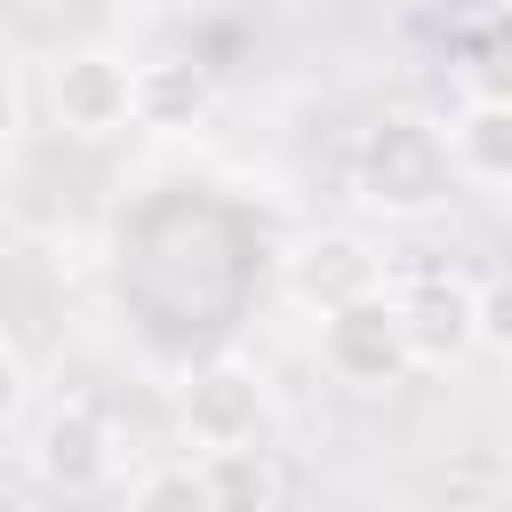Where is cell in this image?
<instances>
[{
	"label": "cell",
	"mask_w": 512,
	"mask_h": 512,
	"mask_svg": "<svg viewBox=\"0 0 512 512\" xmlns=\"http://www.w3.org/2000/svg\"><path fill=\"white\" fill-rule=\"evenodd\" d=\"M288 288H296V304L336 312V304H360V296L384 288V256H376L360 232H312V240H296V256H288Z\"/></svg>",
	"instance_id": "7"
},
{
	"label": "cell",
	"mask_w": 512,
	"mask_h": 512,
	"mask_svg": "<svg viewBox=\"0 0 512 512\" xmlns=\"http://www.w3.org/2000/svg\"><path fill=\"white\" fill-rule=\"evenodd\" d=\"M112 464H120L112 424H104L88 400H64V408L40 416V432H32V472H40L56 496H88V488H104Z\"/></svg>",
	"instance_id": "6"
},
{
	"label": "cell",
	"mask_w": 512,
	"mask_h": 512,
	"mask_svg": "<svg viewBox=\"0 0 512 512\" xmlns=\"http://www.w3.org/2000/svg\"><path fill=\"white\" fill-rule=\"evenodd\" d=\"M200 112H208V72H200L192 56H152V64H136V128L176 136V128H200Z\"/></svg>",
	"instance_id": "9"
},
{
	"label": "cell",
	"mask_w": 512,
	"mask_h": 512,
	"mask_svg": "<svg viewBox=\"0 0 512 512\" xmlns=\"http://www.w3.org/2000/svg\"><path fill=\"white\" fill-rule=\"evenodd\" d=\"M208 488L224 512H272L280 480H272V456L264 448H232V456H208Z\"/></svg>",
	"instance_id": "11"
},
{
	"label": "cell",
	"mask_w": 512,
	"mask_h": 512,
	"mask_svg": "<svg viewBox=\"0 0 512 512\" xmlns=\"http://www.w3.org/2000/svg\"><path fill=\"white\" fill-rule=\"evenodd\" d=\"M472 344L496 352V360H512V272H488L472 288Z\"/></svg>",
	"instance_id": "13"
},
{
	"label": "cell",
	"mask_w": 512,
	"mask_h": 512,
	"mask_svg": "<svg viewBox=\"0 0 512 512\" xmlns=\"http://www.w3.org/2000/svg\"><path fill=\"white\" fill-rule=\"evenodd\" d=\"M464 80H472V96L512 104V0L472 32V48H464Z\"/></svg>",
	"instance_id": "12"
},
{
	"label": "cell",
	"mask_w": 512,
	"mask_h": 512,
	"mask_svg": "<svg viewBox=\"0 0 512 512\" xmlns=\"http://www.w3.org/2000/svg\"><path fill=\"white\" fill-rule=\"evenodd\" d=\"M144 8H192V0H144Z\"/></svg>",
	"instance_id": "16"
},
{
	"label": "cell",
	"mask_w": 512,
	"mask_h": 512,
	"mask_svg": "<svg viewBox=\"0 0 512 512\" xmlns=\"http://www.w3.org/2000/svg\"><path fill=\"white\" fill-rule=\"evenodd\" d=\"M24 136V80H16V64H0V152Z\"/></svg>",
	"instance_id": "14"
},
{
	"label": "cell",
	"mask_w": 512,
	"mask_h": 512,
	"mask_svg": "<svg viewBox=\"0 0 512 512\" xmlns=\"http://www.w3.org/2000/svg\"><path fill=\"white\" fill-rule=\"evenodd\" d=\"M24 392H32V376H24V360H16L8 344H0V424H8L16 408H24Z\"/></svg>",
	"instance_id": "15"
},
{
	"label": "cell",
	"mask_w": 512,
	"mask_h": 512,
	"mask_svg": "<svg viewBox=\"0 0 512 512\" xmlns=\"http://www.w3.org/2000/svg\"><path fill=\"white\" fill-rule=\"evenodd\" d=\"M176 424L184 440L208 456H232V448H264V424H272V392H264V368L240 360V352H216L200 360L184 384H176Z\"/></svg>",
	"instance_id": "2"
},
{
	"label": "cell",
	"mask_w": 512,
	"mask_h": 512,
	"mask_svg": "<svg viewBox=\"0 0 512 512\" xmlns=\"http://www.w3.org/2000/svg\"><path fill=\"white\" fill-rule=\"evenodd\" d=\"M384 296L400 312V336H408V360L416 368H456L464 352H480L472 344V288L456 272H424V280L384 288Z\"/></svg>",
	"instance_id": "5"
},
{
	"label": "cell",
	"mask_w": 512,
	"mask_h": 512,
	"mask_svg": "<svg viewBox=\"0 0 512 512\" xmlns=\"http://www.w3.org/2000/svg\"><path fill=\"white\" fill-rule=\"evenodd\" d=\"M128 512H224V504H216V488H208V464L168 456V464H152V472L128 488Z\"/></svg>",
	"instance_id": "10"
},
{
	"label": "cell",
	"mask_w": 512,
	"mask_h": 512,
	"mask_svg": "<svg viewBox=\"0 0 512 512\" xmlns=\"http://www.w3.org/2000/svg\"><path fill=\"white\" fill-rule=\"evenodd\" d=\"M48 104H56L64 136H88V144L120 136V128H136V64L120 48H72L48 72Z\"/></svg>",
	"instance_id": "4"
},
{
	"label": "cell",
	"mask_w": 512,
	"mask_h": 512,
	"mask_svg": "<svg viewBox=\"0 0 512 512\" xmlns=\"http://www.w3.org/2000/svg\"><path fill=\"white\" fill-rule=\"evenodd\" d=\"M456 192V168H448V144L432 120L416 112H384L360 144H352V200L392 216V224H416L432 208H448Z\"/></svg>",
	"instance_id": "1"
},
{
	"label": "cell",
	"mask_w": 512,
	"mask_h": 512,
	"mask_svg": "<svg viewBox=\"0 0 512 512\" xmlns=\"http://www.w3.org/2000/svg\"><path fill=\"white\" fill-rule=\"evenodd\" d=\"M456 184H512V104L464 96V112L440 128Z\"/></svg>",
	"instance_id": "8"
},
{
	"label": "cell",
	"mask_w": 512,
	"mask_h": 512,
	"mask_svg": "<svg viewBox=\"0 0 512 512\" xmlns=\"http://www.w3.org/2000/svg\"><path fill=\"white\" fill-rule=\"evenodd\" d=\"M320 368L336 384H352V392H384V384H400L416 368L408 360V336H400V312H392L384 288L360 296V304L320 312Z\"/></svg>",
	"instance_id": "3"
}]
</instances>
